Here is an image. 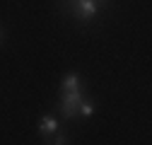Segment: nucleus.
<instances>
[{
  "instance_id": "obj_6",
  "label": "nucleus",
  "mask_w": 152,
  "mask_h": 145,
  "mask_svg": "<svg viewBox=\"0 0 152 145\" xmlns=\"http://www.w3.org/2000/svg\"><path fill=\"white\" fill-rule=\"evenodd\" d=\"M92 114H94V104H92V102H82V104H80V116L89 119Z\"/></svg>"
},
{
  "instance_id": "obj_2",
  "label": "nucleus",
  "mask_w": 152,
  "mask_h": 145,
  "mask_svg": "<svg viewBox=\"0 0 152 145\" xmlns=\"http://www.w3.org/2000/svg\"><path fill=\"white\" fill-rule=\"evenodd\" d=\"M85 102V92H61V116L63 119H75L80 116V104Z\"/></svg>"
},
{
  "instance_id": "obj_4",
  "label": "nucleus",
  "mask_w": 152,
  "mask_h": 145,
  "mask_svg": "<svg viewBox=\"0 0 152 145\" xmlns=\"http://www.w3.org/2000/svg\"><path fill=\"white\" fill-rule=\"evenodd\" d=\"M77 89H82V80H80V75L68 72V75L63 78V82H61V92H77Z\"/></svg>"
},
{
  "instance_id": "obj_7",
  "label": "nucleus",
  "mask_w": 152,
  "mask_h": 145,
  "mask_svg": "<svg viewBox=\"0 0 152 145\" xmlns=\"http://www.w3.org/2000/svg\"><path fill=\"white\" fill-rule=\"evenodd\" d=\"M3 39H5V34H3V29H0V44H3Z\"/></svg>"
},
{
  "instance_id": "obj_3",
  "label": "nucleus",
  "mask_w": 152,
  "mask_h": 145,
  "mask_svg": "<svg viewBox=\"0 0 152 145\" xmlns=\"http://www.w3.org/2000/svg\"><path fill=\"white\" fill-rule=\"evenodd\" d=\"M56 131H58V119H56V116H41V121H39L41 138H51Z\"/></svg>"
},
{
  "instance_id": "obj_1",
  "label": "nucleus",
  "mask_w": 152,
  "mask_h": 145,
  "mask_svg": "<svg viewBox=\"0 0 152 145\" xmlns=\"http://www.w3.org/2000/svg\"><path fill=\"white\" fill-rule=\"evenodd\" d=\"M102 5H104L102 0H65V7L70 10V15L77 17L80 22H89V20H94Z\"/></svg>"
},
{
  "instance_id": "obj_5",
  "label": "nucleus",
  "mask_w": 152,
  "mask_h": 145,
  "mask_svg": "<svg viewBox=\"0 0 152 145\" xmlns=\"http://www.w3.org/2000/svg\"><path fill=\"white\" fill-rule=\"evenodd\" d=\"M44 143L46 145H68V135L61 133V131H56L51 138H44Z\"/></svg>"
}]
</instances>
